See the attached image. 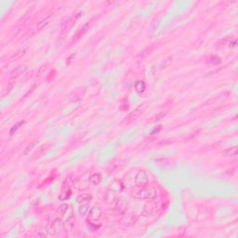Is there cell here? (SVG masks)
<instances>
[{"label":"cell","instance_id":"1","mask_svg":"<svg viewBox=\"0 0 238 238\" xmlns=\"http://www.w3.org/2000/svg\"><path fill=\"white\" fill-rule=\"evenodd\" d=\"M61 227H63V223L61 222V220L58 218H55L54 220H52V221H50L47 227L45 228L43 232V233H38V236H53L56 235L57 233H59L60 232Z\"/></svg>","mask_w":238,"mask_h":238},{"label":"cell","instance_id":"2","mask_svg":"<svg viewBox=\"0 0 238 238\" xmlns=\"http://www.w3.org/2000/svg\"><path fill=\"white\" fill-rule=\"evenodd\" d=\"M135 196L139 198V199H149V200H153L157 196V191L152 187V186H148L145 185L143 186L140 191H138L136 193Z\"/></svg>","mask_w":238,"mask_h":238},{"label":"cell","instance_id":"3","mask_svg":"<svg viewBox=\"0 0 238 238\" xmlns=\"http://www.w3.org/2000/svg\"><path fill=\"white\" fill-rule=\"evenodd\" d=\"M145 107H146V104L145 103H143V104H142V105H140V106H138L136 109H134L125 119H124V123H126V124H128V123H130V122H132V121H134V120H136L137 119L142 113H143V111H144V109H145Z\"/></svg>","mask_w":238,"mask_h":238},{"label":"cell","instance_id":"4","mask_svg":"<svg viewBox=\"0 0 238 238\" xmlns=\"http://www.w3.org/2000/svg\"><path fill=\"white\" fill-rule=\"evenodd\" d=\"M88 220L92 222H98L101 219V215H103V210L99 206L91 207L89 212H88Z\"/></svg>","mask_w":238,"mask_h":238},{"label":"cell","instance_id":"5","mask_svg":"<svg viewBox=\"0 0 238 238\" xmlns=\"http://www.w3.org/2000/svg\"><path fill=\"white\" fill-rule=\"evenodd\" d=\"M135 184L140 187H143L148 183V175L144 170H140L135 176Z\"/></svg>","mask_w":238,"mask_h":238},{"label":"cell","instance_id":"6","mask_svg":"<svg viewBox=\"0 0 238 238\" xmlns=\"http://www.w3.org/2000/svg\"><path fill=\"white\" fill-rule=\"evenodd\" d=\"M80 14H81V13H78V14H76V16H72L71 18L67 19V21L62 23V31H63V32L69 31V29H71V28L73 27V25L76 23V21H77V19L80 17Z\"/></svg>","mask_w":238,"mask_h":238},{"label":"cell","instance_id":"7","mask_svg":"<svg viewBox=\"0 0 238 238\" xmlns=\"http://www.w3.org/2000/svg\"><path fill=\"white\" fill-rule=\"evenodd\" d=\"M26 65H22V64H21V65H18L15 69H13L12 71H11V73H10V80H15L17 77H19L21 74H23L24 72H25V70H26Z\"/></svg>","mask_w":238,"mask_h":238},{"label":"cell","instance_id":"8","mask_svg":"<svg viewBox=\"0 0 238 238\" xmlns=\"http://www.w3.org/2000/svg\"><path fill=\"white\" fill-rule=\"evenodd\" d=\"M104 198H105L106 203L109 204V205H111V206H115L116 204L118 203L117 195L114 192H111V191L107 192L105 196H104Z\"/></svg>","mask_w":238,"mask_h":238},{"label":"cell","instance_id":"9","mask_svg":"<svg viewBox=\"0 0 238 238\" xmlns=\"http://www.w3.org/2000/svg\"><path fill=\"white\" fill-rule=\"evenodd\" d=\"M75 223H76V217L72 214L69 218H68L65 222L63 223V229L66 231V232H70L74 226H75Z\"/></svg>","mask_w":238,"mask_h":238},{"label":"cell","instance_id":"10","mask_svg":"<svg viewBox=\"0 0 238 238\" xmlns=\"http://www.w3.org/2000/svg\"><path fill=\"white\" fill-rule=\"evenodd\" d=\"M89 178H84V176L82 177V178H80V179H78L77 180V181L76 182V183H74V185L77 188V189H79V190H81V189H87L88 187V184H89Z\"/></svg>","mask_w":238,"mask_h":238},{"label":"cell","instance_id":"11","mask_svg":"<svg viewBox=\"0 0 238 238\" xmlns=\"http://www.w3.org/2000/svg\"><path fill=\"white\" fill-rule=\"evenodd\" d=\"M155 208H156V206H155V204L154 202H150V203L146 204V205L144 206L143 210H142V215L145 216V217L152 215L154 212Z\"/></svg>","mask_w":238,"mask_h":238},{"label":"cell","instance_id":"12","mask_svg":"<svg viewBox=\"0 0 238 238\" xmlns=\"http://www.w3.org/2000/svg\"><path fill=\"white\" fill-rule=\"evenodd\" d=\"M101 180H103V177H101V174L99 172H95L93 173L90 177H89V181L92 185L97 186L100 183Z\"/></svg>","mask_w":238,"mask_h":238},{"label":"cell","instance_id":"13","mask_svg":"<svg viewBox=\"0 0 238 238\" xmlns=\"http://www.w3.org/2000/svg\"><path fill=\"white\" fill-rule=\"evenodd\" d=\"M68 209H69V205L68 204H61V205L59 206V208L57 209V211H56V215L57 217H62L65 215V213L67 212Z\"/></svg>","mask_w":238,"mask_h":238},{"label":"cell","instance_id":"14","mask_svg":"<svg viewBox=\"0 0 238 238\" xmlns=\"http://www.w3.org/2000/svg\"><path fill=\"white\" fill-rule=\"evenodd\" d=\"M90 205L89 203H86V204H82V205L79 206V209H78V213L80 216H86L88 214L89 210H90Z\"/></svg>","mask_w":238,"mask_h":238},{"label":"cell","instance_id":"15","mask_svg":"<svg viewBox=\"0 0 238 238\" xmlns=\"http://www.w3.org/2000/svg\"><path fill=\"white\" fill-rule=\"evenodd\" d=\"M72 195V190L71 189H61V193L59 195V199L61 201H66L70 198Z\"/></svg>","mask_w":238,"mask_h":238},{"label":"cell","instance_id":"16","mask_svg":"<svg viewBox=\"0 0 238 238\" xmlns=\"http://www.w3.org/2000/svg\"><path fill=\"white\" fill-rule=\"evenodd\" d=\"M91 200V196L89 194L87 193H83L81 195H79L76 199L77 203L79 205H82V204H86V203H89V201Z\"/></svg>","mask_w":238,"mask_h":238},{"label":"cell","instance_id":"17","mask_svg":"<svg viewBox=\"0 0 238 238\" xmlns=\"http://www.w3.org/2000/svg\"><path fill=\"white\" fill-rule=\"evenodd\" d=\"M146 88L145 83L142 80H138L137 82L135 83V90L137 91L138 93H142Z\"/></svg>","mask_w":238,"mask_h":238},{"label":"cell","instance_id":"18","mask_svg":"<svg viewBox=\"0 0 238 238\" xmlns=\"http://www.w3.org/2000/svg\"><path fill=\"white\" fill-rule=\"evenodd\" d=\"M88 23H87L85 26H83L82 28H80L79 29V31L76 33V36H75V40H78L79 38H81L85 33H87V31H88Z\"/></svg>","mask_w":238,"mask_h":238},{"label":"cell","instance_id":"19","mask_svg":"<svg viewBox=\"0 0 238 238\" xmlns=\"http://www.w3.org/2000/svg\"><path fill=\"white\" fill-rule=\"evenodd\" d=\"M50 20H51L50 17H47V18H44L43 20H41V21H40L39 22H37V31H40L41 29H43L45 26H47V25L49 23Z\"/></svg>","mask_w":238,"mask_h":238},{"label":"cell","instance_id":"20","mask_svg":"<svg viewBox=\"0 0 238 238\" xmlns=\"http://www.w3.org/2000/svg\"><path fill=\"white\" fill-rule=\"evenodd\" d=\"M25 52H26V49H21V50H19V51L15 52V53L10 57V62L20 60V59H21V58L25 54Z\"/></svg>","mask_w":238,"mask_h":238},{"label":"cell","instance_id":"21","mask_svg":"<svg viewBox=\"0 0 238 238\" xmlns=\"http://www.w3.org/2000/svg\"><path fill=\"white\" fill-rule=\"evenodd\" d=\"M223 154L225 156H235L237 154V147L236 146H233V147H231V148H228L227 150H225L223 152Z\"/></svg>","mask_w":238,"mask_h":238},{"label":"cell","instance_id":"22","mask_svg":"<svg viewBox=\"0 0 238 238\" xmlns=\"http://www.w3.org/2000/svg\"><path fill=\"white\" fill-rule=\"evenodd\" d=\"M220 59L218 57V56H211L210 58H209V63L210 64V65H212V66H216V65H218V64H220Z\"/></svg>","mask_w":238,"mask_h":238},{"label":"cell","instance_id":"23","mask_svg":"<svg viewBox=\"0 0 238 238\" xmlns=\"http://www.w3.org/2000/svg\"><path fill=\"white\" fill-rule=\"evenodd\" d=\"M24 124V121H20V122H18L16 125H14L12 127H11V129H10V135H13L20 127H21V126H22Z\"/></svg>","mask_w":238,"mask_h":238},{"label":"cell","instance_id":"24","mask_svg":"<svg viewBox=\"0 0 238 238\" xmlns=\"http://www.w3.org/2000/svg\"><path fill=\"white\" fill-rule=\"evenodd\" d=\"M36 144H37V141H33V142H32L26 148H25V150H24V152H23V154H29L33 148H35V146H36Z\"/></svg>","mask_w":238,"mask_h":238},{"label":"cell","instance_id":"25","mask_svg":"<svg viewBox=\"0 0 238 238\" xmlns=\"http://www.w3.org/2000/svg\"><path fill=\"white\" fill-rule=\"evenodd\" d=\"M49 66V64H44V65H42L40 68H39V70H38V72H37V76H41L42 75H44L46 72H47V70H48V67Z\"/></svg>","mask_w":238,"mask_h":238},{"label":"cell","instance_id":"26","mask_svg":"<svg viewBox=\"0 0 238 238\" xmlns=\"http://www.w3.org/2000/svg\"><path fill=\"white\" fill-rule=\"evenodd\" d=\"M135 221H136V219L134 218L133 215H128V216H127L126 219H125L126 224H133V223H135Z\"/></svg>","mask_w":238,"mask_h":238},{"label":"cell","instance_id":"27","mask_svg":"<svg viewBox=\"0 0 238 238\" xmlns=\"http://www.w3.org/2000/svg\"><path fill=\"white\" fill-rule=\"evenodd\" d=\"M166 115V112H162V113H159V114H157L154 117H153L152 119V121L151 122H154V121H158V120H160V119H162L163 117H165Z\"/></svg>","mask_w":238,"mask_h":238},{"label":"cell","instance_id":"28","mask_svg":"<svg viewBox=\"0 0 238 238\" xmlns=\"http://www.w3.org/2000/svg\"><path fill=\"white\" fill-rule=\"evenodd\" d=\"M88 229H89V231H91V232H95V231H97L98 227H97V225L94 224V222L89 221V222H88Z\"/></svg>","mask_w":238,"mask_h":238},{"label":"cell","instance_id":"29","mask_svg":"<svg viewBox=\"0 0 238 238\" xmlns=\"http://www.w3.org/2000/svg\"><path fill=\"white\" fill-rule=\"evenodd\" d=\"M13 87H14V82H12V83H10V84L9 85V87L7 88V91H6V92H5V93L2 95V96L4 97L5 95H7V94H8V93H9V92H10V90L13 88Z\"/></svg>","mask_w":238,"mask_h":238},{"label":"cell","instance_id":"30","mask_svg":"<svg viewBox=\"0 0 238 238\" xmlns=\"http://www.w3.org/2000/svg\"><path fill=\"white\" fill-rule=\"evenodd\" d=\"M75 56H76V54H75V53H73V54H72V55H71V56H70L69 58H68V60H67V64H70V63H71V61L73 60H72V58H73V57H75Z\"/></svg>","mask_w":238,"mask_h":238},{"label":"cell","instance_id":"31","mask_svg":"<svg viewBox=\"0 0 238 238\" xmlns=\"http://www.w3.org/2000/svg\"><path fill=\"white\" fill-rule=\"evenodd\" d=\"M235 44H236V40H233L232 43H230V46L232 45V47H235Z\"/></svg>","mask_w":238,"mask_h":238}]
</instances>
